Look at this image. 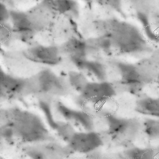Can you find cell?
I'll return each instance as SVG.
<instances>
[{"label": "cell", "mask_w": 159, "mask_h": 159, "mask_svg": "<svg viewBox=\"0 0 159 159\" xmlns=\"http://www.w3.org/2000/svg\"><path fill=\"white\" fill-rule=\"evenodd\" d=\"M69 142L73 151L85 154L97 150L103 143L100 136L92 131L75 132Z\"/></svg>", "instance_id": "1"}, {"label": "cell", "mask_w": 159, "mask_h": 159, "mask_svg": "<svg viewBox=\"0 0 159 159\" xmlns=\"http://www.w3.org/2000/svg\"><path fill=\"white\" fill-rule=\"evenodd\" d=\"M37 91L56 94L66 93L69 86V81L58 77L51 71L45 70L35 78Z\"/></svg>", "instance_id": "2"}, {"label": "cell", "mask_w": 159, "mask_h": 159, "mask_svg": "<svg viewBox=\"0 0 159 159\" xmlns=\"http://www.w3.org/2000/svg\"><path fill=\"white\" fill-rule=\"evenodd\" d=\"M1 91L2 95L15 96L31 92L30 80L18 78L3 73L0 75Z\"/></svg>", "instance_id": "3"}, {"label": "cell", "mask_w": 159, "mask_h": 159, "mask_svg": "<svg viewBox=\"0 0 159 159\" xmlns=\"http://www.w3.org/2000/svg\"><path fill=\"white\" fill-rule=\"evenodd\" d=\"M81 92L83 97L95 102L106 101L114 93L112 86L107 83L103 82L88 83Z\"/></svg>", "instance_id": "4"}, {"label": "cell", "mask_w": 159, "mask_h": 159, "mask_svg": "<svg viewBox=\"0 0 159 159\" xmlns=\"http://www.w3.org/2000/svg\"><path fill=\"white\" fill-rule=\"evenodd\" d=\"M26 55L30 59L47 64H55L59 60L57 50L53 47L33 48L27 51Z\"/></svg>", "instance_id": "5"}, {"label": "cell", "mask_w": 159, "mask_h": 159, "mask_svg": "<svg viewBox=\"0 0 159 159\" xmlns=\"http://www.w3.org/2000/svg\"><path fill=\"white\" fill-rule=\"evenodd\" d=\"M61 114L67 120L77 121L87 131H91L93 126L92 121L87 114L82 112L74 111L66 106L62 109Z\"/></svg>", "instance_id": "6"}, {"label": "cell", "mask_w": 159, "mask_h": 159, "mask_svg": "<svg viewBox=\"0 0 159 159\" xmlns=\"http://www.w3.org/2000/svg\"><path fill=\"white\" fill-rule=\"evenodd\" d=\"M136 109L146 114L159 116V98H141L137 101Z\"/></svg>", "instance_id": "7"}, {"label": "cell", "mask_w": 159, "mask_h": 159, "mask_svg": "<svg viewBox=\"0 0 159 159\" xmlns=\"http://www.w3.org/2000/svg\"><path fill=\"white\" fill-rule=\"evenodd\" d=\"M68 80L71 86L80 92L88 83L84 76L77 72L70 73Z\"/></svg>", "instance_id": "8"}]
</instances>
